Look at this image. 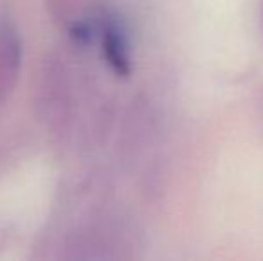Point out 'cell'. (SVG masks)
I'll list each match as a JSON object with an SVG mask.
<instances>
[{
  "mask_svg": "<svg viewBox=\"0 0 263 261\" xmlns=\"http://www.w3.org/2000/svg\"><path fill=\"white\" fill-rule=\"evenodd\" d=\"M20 65V39L9 24H0V97L9 91Z\"/></svg>",
  "mask_w": 263,
  "mask_h": 261,
  "instance_id": "cell-1",
  "label": "cell"
},
{
  "mask_svg": "<svg viewBox=\"0 0 263 261\" xmlns=\"http://www.w3.org/2000/svg\"><path fill=\"white\" fill-rule=\"evenodd\" d=\"M102 45H104V56L107 63L113 66L115 72L127 73L129 72V56H127V45L122 36V31L113 24H107L102 34Z\"/></svg>",
  "mask_w": 263,
  "mask_h": 261,
  "instance_id": "cell-2",
  "label": "cell"
}]
</instances>
